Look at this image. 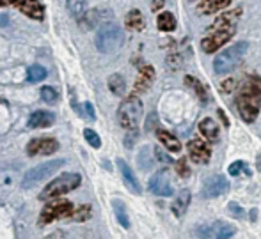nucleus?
I'll list each match as a JSON object with an SVG mask.
<instances>
[{
	"instance_id": "obj_1",
	"label": "nucleus",
	"mask_w": 261,
	"mask_h": 239,
	"mask_svg": "<svg viewBox=\"0 0 261 239\" xmlns=\"http://www.w3.org/2000/svg\"><path fill=\"white\" fill-rule=\"evenodd\" d=\"M237 108L245 123H254L261 108V78L251 75L244 80L237 94Z\"/></svg>"
},
{
	"instance_id": "obj_2",
	"label": "nucleus",
	"mask_w": 261,
	"mask_h": 239,
	"mask_svg": "<svg viewBox=\"0 0 261 239\" xmlns=\"http://www.w3.org/2000/svg\"><path fill=\"white\" fill-rule=\"evenodd\" d=\"M82 183V175L76 174V172H68V174H62L59 177H55L52 183L43 188V191L39 193V200H54L59 198L61 195H66L69 191L76 190Z\"/></svg>"
},
{
	"instance_id": "obj_3",
	"label": "nucleus",
	"mask_w": 261,
	"mask_h": 239,
	"mask_svg": "<svg viewBox=\"0 0 261 239\" xmlns=\"http://www.w3.org/2000/svg\"><path fill=\"white\" fill-rule=\"evenodd\" d=\"M142 113H144V106H142V101L135 96L124 99L123 103L117 108V123H119L121 128L128 131H135L142 119Z\"/></svg>"
},
{
	"instance_id": "obj_4",
	"label": "nucleus",
	"mask_w": 261,
	"mask_h": 239,
	"mask_svg": "<svg viewBox=\"0 0 261 239\" xmlns=\"http://www.w3.org/2000/svg\"><path fill=\"white\" fill-rule=\"evenodd\" d=\"M124 43V32L119 25L105 23L96 32V48L101 53H114Z\"/></svg>"
},
{
	"instance_id": "obj_5",
	"label": "nucleus",
	"mask_w": 261,
	"mask_h": 239,
	"mask_svg": "<svg viewBox=\"0 0 261 239\" xmlns=\"http://www.w3.org/2000/svg\"><path fill=\"white\" fill-rule=\"evenodd\" d=\"M249 45L247 43H237L227 50H224L222 53H219L213 61V69L217 75H226V73L233 71L244 58L245 51H247Z\"/></svg>"
},
{
	"instance_id": "obj_6",
	"label": "nucleus",
	"mask_w": 261,
	"mask_h": 239,
	"mask_svg": "<svg viewBox=\"0 0 261 239\" xmlns=\"http://www.w3.org/2000/svg\"><path fill=\"white\" fill-rule=\"evenodd\" d=\"M61 167H64V160H52V161H46V163L38 165V167L31 168V170L23 175L21 186H23V188H32V186L39 185V183H43L45 179H48L50 175H54Z\"/></svg>"
},
{
	"instance_id": "obj_7",
	"label": "nucleus",
	"mask_w": 261,
	"mask_h": 239,
	"mask_svg": "<svg viewBox=\"0 0 261 239\" xmlns=\"http://www.w3.org/2000/svg\"><path fill=\"white\" fill-rule=\"evenodd\" d=\"M73 215V204L69 200H54L43 207L39 215V225H48L55 220L68 218Z\"/></svg>"
},
{
	"instance_id": "obj_8",
	"label": "nucleus",
	"mask_w": 261,
	"mask_h": 239,
	"mask_svg": "<svg viewBox=\"0 0 261 239\" xmlns=\"http://www.w3.org/2000/svg\"><path fill=\"white\" fill-rule=\"evenodd\" d=\"M234 234V227L226 222H215L212 225H201L194 230L196 239H229Z\"/></svg>"
},
{
	"instance_id": "obj_9",
	"label": "nucleus",
	"mask_w": 261,
	"mask_h": 239,
	"mask_svg": "<svg viewBox=\"0 0 261 239\" xmlns=\"http://www.w3.org/2000/svg\"><path fill=\"white\" fill-rule=\"evenodd\" d=\"M234 36V28H217V31H210V34L203 39L201 46L206 53H213L220 46H224L231 38Z\"/></svg>"
},
{
	"instance_id": "obj_10",
	"label": "nucleus",
	"mask_w": 261,
	"mask_h": 239,
	"mask_svg": "<svg viewBox=\"0 0 261 239\" xmlns=\"http://www.w3.org/2000/svg\"><path fill=\"white\" fill-rule=\"evenodd\" d=\"M148 188L151 193L158 195V197H171L174 191H172L171 186V179H169V170L164 168V170H158L151 179H149Z\"/></svg>"
},
{
	"instance_id": "obj_11",
	"label": "nucleus",
	"mask_w": 261,
	"mask_h": 239,
	"mask_svg": "<svg viewBox=\"0 0 261 239\" xmlns=\"http://www.w3.org/2000/svg\"><path fill=\"white\" fill-rule=\"evenodd\" d=\"M227 190H229V183H227V179L220 174H215L204 181L201 193H203L204 198H215V197H220V195L227 193Z\"/></svg>"
},
{
	"instance_id": "obj_12",
	"label": "nucleus",
	"mask_w": 261,
	"mask_h": 239,
	"mask_svg": "<svg viewBox=\"0 0 261 239\" xmlns=\"http://www.w3.org/2000/svg\"><path fill=\"white\" fill-rule=\"evenodd\" d=\"M57 149H59V142L52 137L34 138L27 145L29 156H48V154H54Z\"/></svg>"
},
{
	"instance_id": "obj_13",
	"label": "nucleus",
	"mask_w": 261,
	"mask_h": 239,
	"mask_svg": "<svg viewBox=\"0 0 261 239\" xmlns=\"http://www.w3.org/2000/svg\"><path fill=\"white\" fill-rule=\"evenodd\" d=\"M189 154H190V158H192V161L203 165V163H208L210 161L212 151H210L206 142L199 140V138H194V140L189 142Z\"/></svg>"
},
{
	"instance_id": "obj_14",
	"label": "nucleus",
	"mask_w": 261,
	"mask_h": 239,
	"mask_svg": "<svg viewBox=\"0 0 261 239\" xmlns=\"http://www.w3.org/2000/svg\"><path fill=\"white\" fill-rule=\"evenodd\" d=\"M117 168H119L121 177H123V181H124V185H126V188L130 190L132 193L141 195L142 193V188H141V185H139L137 175H135L134 170L130 168V165H128L124 160H117Z\"/></svg>"
},
{
	"instance_id": "obj_15",
	"label": "nucleus",
	"mask_w": 261,
	"mask_h": 239,
	"mask_svg": "<svg viewBox=\"0 0 261 239\" xmlns=\"http://www.w3.org/2000/svg\"><path fill=\"white\" fill-rule=\"evenodd\" d=\"M16 7L25 14V16L32 18V20L41 21L45 18V7L39 0H20L16 4Z\"/></svg>"
},
{
	"instance_id": "obj_16",
	"label": "nucleus",
	"mask_w": 261,
	"mask_h": 239,
	"mask_svg": "<svg viewBox=\"0 0 261 239\" xmlns=\"http://www.w3.org/2000/svg\"><path fill=\"white\" fill-rule=\"evenodd\" d=\"M240 14H242V9L237 7V9L229 11V13H224V14H219L215 21L210 25V31H217V28H233L234 23L240 20Z\"/></svg>"
},
{
	"instance_id": "obj_17",
	"label": "nucleus",
	"mask_w": 261,
	"mask_h": 239,
	"mask_svg": "<svg viewBox=\"0 0 261 239\" xmlns=\"http://www.w3.org/2000/svg\"><path fill=\"white\" fill-rule=\"evenodd\" d=\"M55 121V115L48 110H36V112L31 113L29 117V128L32 130H38V128H48L52 126Z\"/></svg>"
},
{
	"instance_id": "obj_18",
	"label": "nucleus",
	"mask_w": 261,
	"mask_h": 239,
	"mask_svg": "<svg viewBox=\"0 0 261 239\" xmlns=\"http://www.w3.org/2000/svg\"><path fill=\"white\" fill-rule=\"evenodd\" d=\"M153 80H155V69L151 66H144V68L139 71L137 82H135V93H144L151 87Z\"/></svg>"
},
{
	"instance_id": "obj_19",
	"label": "nucleus",
	"mask_w": 261,
	"mask_h": 239,
	"mask_svg": "<svg viewBox=\"0 0 261 239\" xmlns=\"http://www.w3.org/2000/svg\"><path fill=\"white\" fill-rule=\"evenodd\" d=\"M231 4V0H203L201 4H197V13L201 14H215L219 11L226 9Z\"/></svg>"
},
{
	"instance_id": "obj_20",
	"label": "nucleus",
	"mask_w": 261,
	"mask_h": 239,
	"mask_svg": "<svg viewBox=\"0 0 261 239\" xmlns=\"http://www.w3.org/2000/svg\"><path fill=\"white\" fill-rule=\"evenodd\" d=\"M190 191L189 190H183V191H179V195H178V198H174V202H172V205H171V209H172V213H174L178 218H181L183 215H185V211L189 209V205H190Z\"/></svg>"
},
{
	"instance_id": "obj_21",
	"label": "nucleus",
	"mask_w": 261,
	"mask_h": 239,
	"mask_svg": "<svg viewBox=\"0 0 261 239\" xmlns=\"http://www.w3.org/2000/svg\"><path fill=\"white\" fill-rule=\"evenodd\" d=\"M199 131L208 142H215L219 138V124L213 119H210V117L199 123Z\"/></svg>"
},
{
	"instance_id": "obj_22",
	"label": "nucleus",
	"mask_w": 261,
	"mask_h": 239,
	"mask_svg": "<svg viewBox=\"0 0 261 239\" xmlns=\"http://www.w3.org/2000/svg\"><path fill=\"white\" fill-rule=\"evenodd\" d=\"M156 137L165 149H169L171 153H179L181 143H179V140L172 133H169V131H165V130H156Z\"/></svg>"
},
{
	"instance_id": "obj_23",
	"label": "nucleus",
	"mask_w": 261,
	"mask_h": 239,
	"mask_svg": "<svg viewBox=\"0 0 261 239\" xmlns=\"http://www.w3.org/2000/svg\"><path fill=\"white\" fill-rule=\"evenodd\" d=\"M124 23H126V27L130 28V31H142V28L146 27V20L139 9H132L130 13L126 14Z\"/></svg>"
},
{
	"instance_id": "obj_24",
	"label": "nucleus",
	"mask_w": 261,
	"mask_h": 239,
	"mask_svg": "<svg viewBox=\"0 0 261 239\" xmlns=\"http://www.w3.org/2000/svg\"><path fill=\"white\" fill-rule=\"evenodd\" d=\"M185 83H187V87H190V89L197 94V98L201 99V103L206 105L210 101V94H208L206 87H203V83H201L199 80H196L194 76H185Z\"/></svg>"
},
{
	"instance_id": "obj_25",
	"label": "nucleus",
	"mask_w": 261,
	"mask_h": 239,
	"mask_svg": "<svg viewBox=\"0 0 261 239\" xmlns=\"http://www.w3.org/2000/svg\"><path fill=\"white\" fill-rule=\"evenodd\" d=\"M112 207H114V213H116V218L119 222V225L123 229H130V218H128V213H126V207L121 200H112Z\"/></svg>"
},
{
	"instance_id": "obj_26",
	"label": "nucleus",
	"mask_w": 261,
	"mask_h": 239,
	"mask_svg": "<svg viewBox=\"0 0 261 239\" xmlns=\"http://www.w3.org/2000/svg\"><path fill=\"white\" fill-rule=\"evenodd\" d=\"M156 25H158V28L160 31H164V32H172L176 28V20H174V16H172L171 13H160L158 14V18H156Z\"/></svg>"
},
{
	"instance_id": "obj_27",
	"label": "nucleus",
	"mask_w": 261,
	"mask_h": 239,
	"mask_svg": "<svg viewBox=\"0 0 261 239\" xmlns=\"http://www.w3.org/2000/svg\"><path fill=\"white\" fill-rule=\"evenodd\" d=\"M68 11L71 13L73 18L82 20V18L86 16V11H87L86 0H68Z\"/></svg>"
},
{
	"instance_id": "obj_28",
	"label": "nucleus",
	"mask_w": 261,
	"mask_h": 239,
	"mask_svg": "<svg viewBox=\"0 0 261 239\" xmlns=\"http://www.w3.org/2000/svg\"><path fill=\"white\" fill-rule=\"evenodd\" d=\"M109 89L116 96H124L126 93V82L121 75H112L109 78Z\"/></svg>"
},
{
	"instance_id": "obj_29",
	"label": "nucleus",
	"mask_w": 261,
	"mask_h": 239,
	"mask_svg": "<svg viewBox=\"0 0 261 239\" xmlns=\"http://www.w3.org/2000/svg\"><path fill=\"white\" fill-rule=\"evenodd\" d=\"M46 78V69L43 68V66L39 64H34L29 68L27 71V80L31 83H38V82H43V80Z\"/></svg>"
},
{
	"instance_id": "obj_30",
	"label": "nucleus",
	"mask_w": 261,
	"mask_h": 239,
	"mask_svg": "<svg viewBox=\"0 0 261 239\" xmlns=\"http://www.w3.org/2000/svg\"><path fill=\"white\" fill-rule=\"evenodd\" d=\"M84 137H86V140L89 142L91 147H94V149H100L101 147V140H100V137H98L96 131H93V130L87 128V130L84 131Z\"/></svg>"
},
{
	"instance_id": "obj_31",
	"label": "nucleus",
	"mask_w": 261,
	"mask_h": 239,
	"mask_svg": "<svg viewBox=\"0 0 261 239\" xmlns=\"http://www.w3.org/2000/svg\"><path fill=\"white\" fill-rule=\"evenodd\" d=\"M41 96H43V99H45L46 103H50V105H54V103L59 99L57 91H55L54 87H48V85H45L41 89Z\"/></svg>"
},
{
	"instance_id": "obj_32",
	"label": "nucleus",
	"mask_w": 261,
	"mask_h": 239,
	"mask_svg": "<svg viewBox=\"0 0 261 239\" xmlns=\"http://www.w3.org/2000/svg\"><path fill=\"white\" fill-rule=\"evenodd\" d=\"M71 218L76 220V222H84V220L91 218V205H82L79 211H73Z\"/></svg>"
},
{
	"instance_id": "obj_33",
	"label": "nucleus",
	"mask_w": 261,
	"mask_h": 239,
	"mask_svg": "<svg viewBox=\"0 0 261 239\" xmlns=\"http://www.w3.org/2000/svg\"><path fill=\"white\" fill-rule=\"evenodd\" d=\"M139 165H141L142 168H151L153 167V160L149 158V149L148 147H144V149L141 151V156H139Z\"/></svg>"
},
{
	"instance_id": "obj_34",
	"label": "nucleus",
	"mask_w": 261,
	"mask_h": 239,
	"mask_svg": "<svg viewBox=\"0 0 261 239\" xmlns=\"http://www.w3.org/2000/svg\"><path fill=\"white\" fill-rule=\"evenodd\" d=\"M229 211H231V215H233L234 218H240V220L245 218V211L237 204V202H231V204H229Z\"/></svg>"
},
{
	"instance_id": "obj_35",
	"label": "nucleus",
	"mask_w": 261,
	"mask_h": 239,
	"mask_svg": "<svg viewBox=\"0 0 261 239\" xmlns=\"http://www.w3.org/2000/svg\"><path fill=\"white\" fill-rule=\"evenodd\" d=\"M244 168H247V165L244 163V161H234V163L229 165V174L231 175H238Z\"/></svg>"
},
{
	"instance_id": "obj_36",
	"label": "nucleus",
	"mask_w": 261,
	"mask_h": 239,
	"mask_svg": "<svg viewBox=\"0 0 261 239\" xmlns=\"http://www.w3.org/2000/svg\"><path fill=\"white\" fill-rule=\"evenodd\" d=\"M176 168H178V174L181 175V177H187V175L190 174L189 167H187V160H179L178 163H176Z\"/></svg>"
},
{
	"instance_id": "obj_37",
	"label": "nucleus",
	"mask_w": 261,
	"mask_h": 239,
	"mask_svg": "<svg viewBox=\"0 0 261 239\" xmlns=\"http://www.w3.org/2000/svg\"><path fill=\"white\" fill-rule=\"evenodd\" d=\"M155 154H156V160L158 161H164V163H172V158L169 154H165L164 151H160V147L155 149Z\"/></svg>"
},
{
	"instance_id": "obj_38",
	"label": "nucleus",
	"mask_w": 261,
	"mask_h": 239,
	"mask_svg": "<svg viewBox=\"0 0 261 239\" xmlns=\"http://www.w3.org/2000/svg\"><path fill=\"white\" fill-rule=\"evenodd\" d=\"M86 112H87V119H91V121H94V110H93V105L91 103H86Z\"/></svg>"
},
{
	"instance_id": "obj_39",
	"label": "nucleus",
	"mask_w": 261,
	"mask_h": 239,
	"mask_svg": "<svg viewBox=\"0 0 261 239\" xmlns=\"http://www.w3.org/2000/svg\"><path fill=\"white\" fill-rule=\"evenodd\" d=\"M156 123V115L155 113H151V115H149V121H148V131H153L155 130V128H153V124Z\"/></svg>"
},
{
	"instance_id": "obj_40",
	"label": "nucleus",
	"mask_w": 261,
	"mask_h": 239,
	"mask_svg": "<svg viewBox=\"0 0 261 239\" xmlns=\"http://www.w3.org/2000/svg\"><path fill=\"white\" fill-rule=\"evenodd\" d=\"M222 91H229V89H233V85H234V82H233V80H227V82H224L222 83Z\"/></svg>"
},
{
	"instance_id": "obj_41",
	"label": "nucleus",
	"mask_w": 261,
	"mask_h": 239,
	"mask_svg": "<svg viewBox=\"0 0 261 239\" xmlns=\"http://www.w3.org/2000/svg\"><path fill=\"white\" fill-rule=\"evenodd\" d=\"M256 165H258V170L261 172V154L258 156V161H256Z\"/></svg>"
},
{
	"instance_id": "obj_42",
	"label": "nucleus",
	"mask_w": 261,
	"mask_h": 239,
	"mask_svg": "<svg viewBox=\"0 0 261 239\" xmlns=\"http://www.w3.org/2000/svg\"><path fill=\"white\" fill-rule=\"evenodd\" d=\"M4 6V2H2V0H0V7H2Z\"/></svg>"
}]
</instances>
